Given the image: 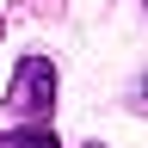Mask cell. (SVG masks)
I'll use <instances>...</instances> for the list:
<instances>
[{"instance_id": "6da1fadb", "label": "cell", "mask_w": 148, "mask_h": 148, "mask_svg": "<svg viewBox=\"0 0 148 148\" xmlns=\"http://www.w3.org/2000/svg\"><path fill=\"white\" fill-rule=\"evenodd\" d=\"M49 105H56V62L49 56H25L6 80V111L25 123H49Z\"/></svg>"}, {"instance_id": "7a4b0ae2", "label": "cell", "mask_w": 148, "mask_h": 148, "mask_svg": "<svg viewBox=\"0 0 148 148\" xmlns=\"http://www.w3.org/2000/svg\"><path fill=\"white\" fill-rule=\"evenodd\" d=\"M0 148H62V142H56L49 123H18V130H6V136H0Z\"/></svg>"}]
</instances>
